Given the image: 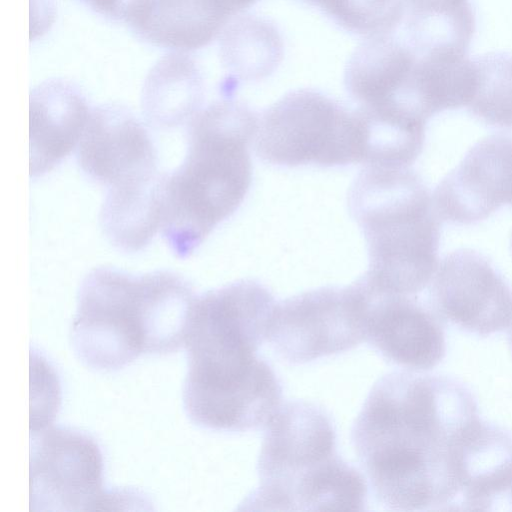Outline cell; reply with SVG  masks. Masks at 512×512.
<instances>
[{"label":"cell","mask_w":512,"mask_h":512,"mask_svg":"<svg viewBox=\"0 0 512 512\" xmlns=\"http://www.w3.org/2000/svg\"><path fill=\"white\" fill-rule=\"evenodd\" d=\"M220 36L223 63L242 80L261 79L280 61L282 42L279 33L261 18L252 15L235 17Z\"/></svg>","instance_id":"ffe728a7"},{"label":"cell","mask_w":512,"mask_h":512,"mask_svg":"<svg viewBox=\"0 0 512 512\" xmlns=\"http://www.w3.org/2000/svg\"><path fill=\"white\" fill-rule=\"evenodd\" d=\"M367 243L370 290L417 297L438 267L441 219L422 179L408 167L367 166L348 195Z\"/></svg>","instance_id":"8992f818"},{"label":"cell","mask_w":512,"mask_h":512,"mask_svg":"<svg viewBox=\"0 0 512 512\" xmlns=\"http://www.w3.org/2000/svg\"><path fill=\"white\" fill-rule=\"evenodd\" d=\"M422 74L421 50L395 30L364 39L347 64L345 86L371 117L426 125Z\"/></svg>","instance_id":"30bf717a"},{"label":"cell","mask_w":512,"mask_h":512,"mask_svg":"<svg viewBox=\"0 0 512 512\" xmlns=\"http://www.w3.org/2000/svg\"><path fill=\"white\" fill-rule=\"evenodd\" d=\"M427 304L443 322L486 337L512 326V289L483 254L458 249L438 265Z\"/></svg>","instance_id":"8fae6325"},{"label":"cell","mask_w":512,"mask_h":512,"mask_svg":"<svg viewBox=\"0 0 512 512\" xmlns=\"http://www.w3.org/2000/svg\"><path fill=\"white\" fill-rule=\"evenodd\" d=\"M276 301L255 280H239L195 298L185 341L183 405L195 425L244 432L267 425L281 406L282 386L257 356Z\"/></svg>","instance_id":"7a4b0ae2"},{"label":"cell","mask_w":512,"mask_h":512,"mask_svg":"<svg viewBox=\"0 0 512 512\" xmlns=\"http://www.w3.org/2000/svg\"><path fill=\"white\" fill-rule=\"evenodd\" d=\"M363 300L365 340L385 359L412 371H426L445 357L442 321L418 297L371 291L356 281Z\"/></svg>","instance_id":"7c38bea8"},{"label":"cell","mask_w":512,"mask_h":512,"mask_svg":"<svg viewBox=\"0 0 512 512\" xmlns=\"http://www.w3.org/2000/svg\"><path fill=\"white\" fill-rule=\"evenodd\" d=\"M203 99L204 81L197 63L177 52L160 59L147 75L142 108L154 126L173 128L189 123Z\"/></svg>","instance_id":"ac0fdd59"},{"label":"cell","mask_w":512,"mask_h":512,"mask_svg":"<svg viewBox=\"0 0 512 512\" xmlns=\"http://www.w3.org/2000/svg\"><path fill=\"white\" fill-rule=\"evenodd\" d=\"M477 408L450 377L396 371L380 378L351 431L376 500L393 511L458 510V446Z\"/></svg>","instance_id":"6da1fadb"},{"label":"cell","mask_w":512,"mask_h":512,"mask_svg":"<svg viewBox=\"0 0 512 512\" xmlns=\"http://www.w3.org/2000/svg\"><path fill=\"white\" fill-rule=\"evenodd\" d=\"M227 15L233 19L258 0H217Z\"/></svg>","instance_id":"d4e9b609"},{"label":"cell","mask_w":512,"mask_h":512,"mask_svg":"<svg viewBox=\"0 0 512 512\" xmlns=\"http://www.w3.org/2000/svg\"><path fill=\"white\" fill-rule=\"evenodd\" d=\"M365 129L358 109L350 111L312 89L289 92L261 117L254 138L263 161L282 167L364 163Z\"/></svg>","instance_id":"52a82bcc"},{"label":"cell","mask_w":512,"mask_h":512,"mask_svg":"<svg viewBox=\"0 0 512 512\" xmlns=\"http://www.w3.org/2000/svg\"><path fill=\"white\" fill-rule=\"evenodd\" d=\"M230 22L216 0H141L126 23L150 44L187 52L211 43Z\"/></svg>","instance_id":"e0dca14e"},{"label":"cell","mask_w":512,"mask_h":512,"mask_svg":"<svg viewBox=\"0 0 512 512\" xmlns=\"http://www.w3.org/2000/svg\"><path fill=\"white\" fill-rule=\"evenodd\" d=\"M196 298L181 275L161 270L131 275L107 267L83 279L71 326L75 355L96 371H116L140 355L185 346Z\"/></svg>","instance_id":"3957f363"},{"label":"cell","mask_w":512,"mask_h":512,"mask_svg":"<svg viewBox=\"0 0 512 512\" xmlns=\"http://www.w3.org/2000/svg\"><path fill=\"white\" fill-rule=\"evenodd\" d=\"M104 488L103 456L91 435L53 425L31 429V509L88 511L121 502Z\"/></svg>","instance_id":"ba28073f"},{"label":"cell","mask_w":512,"mask_h":512,"mask_svg":"<svg viewBox=\"0 0 512 512\" xmlns=\"http://www.w3.org/2000/svg\"><path fill=\"white\" fill-rule=\"evenodd\" d=\"M472 62L475 89L469 112L487 126L512 130V53L489 52Z\"/></svg>","instance_id":"7402d4cb"},{"label":"cell","mask_w":512,"mask_h":512,"mask_svg":"<svg viewBox=\"0 0 512 512\" xmlns=\"http://www.w3.org/2000/svg\"><path fill=\"white\" fill-rule=\"evenodd\" d=\"M77 157L82 170L107 189L159 174L156 149L148 131L127 108L116 104L91 110Z\"/></svg>","instance_id":"5bb4252c"},{"label":"cell","mask_w":512,"mask_h":512,"mask_svg":"<svg viewBox=\"0 0 512 512\" xmlns=\"http://www.w3.org/2000/svg\"><path fill=\"white\" fill-rule=\"evenodd\" d=\"M365 340L363 300L356 283L321 287L277 303L268 341L292 364L348 351Z\"/></svg>","instance_id":"9c48e42d"},{"label":"cell","mask_w":512,"mask_h":512,"mask_svg":"<svg viewBox=\"0 0 512 512\" xmlns=\"http://www.w3.org/2000/svg\"><path fill=\"white\" fill-rule=\"evenodd\" d=\"M163 176L107 189L99 219L104 234L114 246L125 252H136L160 231Z\"/></svg>","instance_id":"d6986e66"},{"label":"cell","mask_w":512,"mask_h":512,"mask_svg":"<svg viewBox=\"0 0 512 512\" xmlns=\"http://www.w3.org/2000/svg\"><path fill=\"white\" fill-rule=\"evenodd\" d=\"M258 121L250 107L232 99L201 108L189 121L184 161L162 181L160 231L177 257L190 256L243 202Z\"/></svg>","instance_id":"277c9868"},{"label":"cell","mask_w":512,"mask_h":512,"mask_svg":"<svg viewBox=\"0 0 512 512\" xmlns=\"http://www.w3.org/2000/svg\"><path fill=\"white\" fill-rule=\"evenodd\" d=\"M509 250H510V253H511V256H512V233H511L510 241H509Z\"/></svg>","instance_id":"4316f807"},{"label":"cell","mask_w":512,"mask_h":512,"mask_svg":"<svg viewBox=\"0 0 512 512\" xmlns=\"http://www.w3.org/2000/svg\"><path fill=\"white\" fill-rule=\"evenodd\" d=\"M91 110L81 91L62 79L30 94V175L50 172L79 144Z\"/></svg>","instance_id":"2e32d148"},{"label":"cell","mask_w":512,"mask_h":512,"mask_svg":"<svg viewBox=\"0 0 512 512\" xmlns=\"http://www.w3.org/2000/svg\"><path fill=\"white\" fill-rule=\"evenodd\" d=\"M338 25L365 38L395 31L404 17L402 0H303Z\"/></svg>","instance_id":"603a6c76"},{"label":"cell","mask_w":512,"mask_h":512,"mask_svg":"<svg viewBox=\"0 0 512 512\" xmlns=\"http://www.w3.org/2000/svg\"><path fill=\"white\" fill-rule=\"evenodd\" d=\"M95 13L125 23L141 0H77Z\"/></svg>","instance_id":"cb8c5ba5"},{"label":"cell","mask_w":512,"mask_h":512,"mask_svg":"<svg viewBox=\"0 0 512 512\" xmlns=\"http://www.w3.org/2000/svg\"><path fill=\"white\" fill-rule=\"evenodd\" d=\"M432 200L441 221L458 225L512 205V136L493 134L476 142L441 180Z\"/></svg>","instance_id":"4fadbf2b"},{"label":"cell","mask_w":512,"mask_h":512,"mask_svg":"<svg viewBox=\"0 0 512 512\" xmlns=\"http://www.w3.org/2000/svg\"><path fill=\"white\" fill-rule=\"evenodd\" d=\"M265 427L257 463L259 486L244 501V509H366V480L338 455L336 429L322 407L287 402Z\"/></svg>","instance_id":"5b68a950"},{"label":"cell","mask_w":512,"mask_h":512,"mask_svg":"<svg viewBox=\"0 0 512 512\" xmlns=\"http://www.w3.org/2000/svg\"><path fill=\"white\" fill-rule=\"evenodd\" d=\"M458 510H512V435L476 418L457 453Z\"/></svg>","instance_id":"9a60e30c"},{"label":"cell","mask_w":512,"mask_h":512,"mask_svg":"<svg viewBox=\"0 0 512 512\" xmlns=\"http://www.w3.org/2000/svg\"><path fill=\"white\" fill-rule=\"evenodd\" d=\"M401 26L437 46L468 52L476 21L470 0H402Z\"/></svg>","instance_id":"44dd1931"},{"label":"cell","mask_w":512,"mask_h":512,"mask_svg":"<svg viewBox=\"0 0 512 512\" xmlns=\"http://www.w3.org/2000/svg\"><path fill=\"white\" fill-rule=\"evenodd\" d=\"M509 343H510L511 350H512V326L510 327V331H509Z\"/></svg>","instance_id":"484cf974"}]
</instances>
